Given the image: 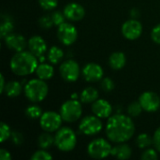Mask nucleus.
<instances>
[{"mask_svg": "<svg viewBox=\"0 0 160 160\" xmlns=\"http://www.w3.org/2000/svg\"><path fill=\"white\" fill-rule=\"evenodd\" d=\"M38 23L40 25L41 28L43 29H50L53 24L52 19V15H43L39 18L38 20Z\"/></svg>", "mask_w": 160, "mask_h": 160, "instance_id": "obj_30", "label": "nucleus"}, {"mask_svg": "<svg viewBox=\"0 0 160 160\" xmlns=\"http://www.w3.org/2000/svg\"><path fill=\"white\" fill-rule=\"evenodd\" d=\"M52 22H53V24L56 25V26H59L60 24L65 22V19H67V18H66L64 12L62 13L60 11H54L52 14Z\"/></svg>", "mask_w": 160, "mask_h": 160, "instance_id": "obj_34", "label": "nucleus"}, {"mask_svg": "<svg viewBox=\"0 0 160 160\" xmlns=\"http://www.w3.org/2000/svg\"><path fill=\"white\" fill-rule=\"evenodd\" d=\"M0 159L1 160H11L10 153L6 149H0Z\"/></svg>", "mask_w": 160, "mask_h": 160, "instance_id": "obj_39", "label": "nucleus"}, {"mask_svg": "<svg viewBox=\"0 0 160 160\" xmlns=\"http://www.w3.org/2000/svg\"><path fill=\"white\" fill-rule=\"evenodd\" d=\"M101 88L103 91L105 92H111L113 90L114 88V82L112 79H110L109 77L103 78L101 81Z\"/></svg>", "mask_w": 160, "mask_h": 160, "instance_id": "obj_35", "label": "nucleus"}, {"mask_svg": "<svg viewBox=\"0 0 160 160\" xmlns=\"http://www.w3.org/2000/svg\"><path fill=\"white\" fill-rule=\"evenodd\" d=\"M107 138L114 143H122L129 141L135 133V125L130 116L114 114L109 117L106 128Z\"/></svg>", "mask_w": 160, "mask_h": 160, "instance_id": "obj_1", "label": "nucleus"}, {"mask_svg": "<svg viewBox=\"0 0 160 160\" xmlns=\"http://www.w3.org/2000/svg\"><path fill=\"white\" fill-rule=\"evenodd\" d=\"M77 144V137L70 128H62L56 131L54 145L62 152L72 151Z\"/></svg>", "mask_w": 160, "mask_h": 160, "instance_id": "obj_4", "label": "nucleus"}, {"mask_svg": "<svg viewBox=\"0 0 160 160\" xmlns=\"http://www.w3.org/2000/svg\"><path fill=\"white\" fill-rule=\"evenodd\" d=\"M138 15H139L138 10H137V9H132V17H133V18H136Z\"/></svg>", "mask_w": 160, "mask_h": 160, "instance_id": "obj_41", "label": "nucleus"}, {"mask_svg": "<svg viewBox=\"0 0 160 160\" xmlns=\"http://www.w3.org/2000/svg\"><path fill=\"white\" fill-rule=\"evenodd\" d=\"M142 33V25L140 21L130 19L126 21L122 25V34L128 40H135L141 37Z\"/></svg>", "mask_w": 160, "mask_h": 160, "instance_id": "obj_11", "label": "nucleus"}, {"mask_svg": "<svg viewBox=\"0 0 160 160\" xmlns=\"http://www.w3.org/2000/svg\"><path fill=\"white\" fill-rule=\"evenodd\" d=\"M42 110L40 109V107L37 106V105H32V106H28L25 110V115L27 118L29 119H38L40 118V116L42 115Z\"/></svg>", "mask_w": 160, "mask_h": 160, "instance_id": "obj_27", "label": "nucleus"}, {"mask_svg": "<svg viewBox=\"0 0 160 160\" xmlns=\"http://www.w3.org/2000/svg\"><path fill=\"white\" fill-rule=\"evenodd\" d=\"M82 76L86 82H96L103 79L104 71L103 68L96 63H88L86 64L82 70Z\"/></svg>", "mask_w": 160, "mask_h": 160, "instance_id": "obj_13", "label": "nucleus"}, {"mask_svg": "<svg viewBox=\"0 0 160 160\" xmlns=\"http://www.w3.org/2000/svg\"><path fill=\"white\" fill-rule=\"evenodd\" d=\"M36 74L39 79L46 81V80H50L51 78H52L54 74V69L52 65L41 63L38 66L36 69Z\"/></svg>", "mask_w": 160, "mask_h": 160, "instance_id": "obj_20", "label": "nucleus"}, {"mask_svg": "<svg viewBox=\"0 0 160 160\" xmlns=\"http://www.w3.org/2000/svg\"><path fill=\"white\" fill-rule=\"evenodd\" d=\"M38 144L40 149H48L52 144H54V137H52L50 132H44L42 133L38 139Z\"/></svg>", "mask_w": 160, "mask_h": 160, "instance_id": "obj_24", "label": "nucleus"}, {"mask_svg": "<svg viewBox=\"0 0 160 160\" xmlns=\"http://www.w3.org/2000/svg\"><path fill=\"white\" fill-rule=\"evenodd\" d=\"M103 128L100 118L96 115H87L83 117L79 125V130L87 136H94L99 133Z\"/></svg>", "mask_w": 160, "mask_h": 160, "instance_id": "obj_8", "label": "nucleus"}, {"mask_svg": "<svg viewBox=\"0 0 160 160\" xmlns=\"http://www.w3.org/2000/svg\"><path fill=\"white\" fill-rule=\"evenodd\" d=\"M112 146L105 139L98 138L93 140L87 146L89 157L95 159H103L111 156Z\"/></svg>", "mask_w": 160, "mask_h": 160, "instance_id": "obj_6", "label": "nucleus"}, {"mask_svg": "<svg viewBox=\"0 0 160 160\" xmlns=\"http://www.w3.org/2000/svg\"><path fill=\"white\" fill-rule=\"evenodd\" d=\"M142 160H154L158 158V151L157 149H152V148H148L147 150H145L143 152V154L142 155Z\"/></svg>", "mask_w": 160, "mask_h": 160, "instance_id": "obj_33", "label": "nucleus"}, {"mask_svg": "<svg viewBox=\"0 0 160 160\" xmlns=\"http://www.w3.org/2000/svg\"><path fill=\"white\" fill-rule=\"evenodd\" d=\"M62 116L60 113L55 112H45L39 118L40 128L46 132H55L57 131L62 125Z\"/></svg>", "mask_w": 160, "mask_h": 160, "instance_id": "obj_7", "label": "nucleus"}, {"mask_svg": "<svg viewBox=\"0 0 160 160\" xmlns=\"http://www.w3.org/2000/svg\"><path fill=\"white\" fill-rule=\"evenodd\" d=\"M13 29H14L13 22L10 20H8V19H5L2 22L1 26H0V36H1V38H4L8 35L11 34Z\"/></svg>", "mask_w": 160, "mask_h": 160, "instance_id": "obj_26", "label": "nucleus"}, {"mask_svg": "<svg viewBox=\"0 0 160 160\" xmlns=\"http://www.w3.org/2000/svg\"><path fill=\"white\" fill-rule=\"evenodd\" d=\"M59 72L61 77L68 82H76L81 74V68L79 64L72 59L67 60L60 65Z\"/></svg>", "mask_w": 160, "mask_h": 160, "instance_id": "obj_9", "label": "nucleus"}, {"mask_svg": "<svg viewBox=\"0 0 160 160\" xmlns=\"http://www.w3.org/2000/svg\"><path fill=\"white\" fill-rule=\"evenodd\" d=\"M92 112L99 118H109L112 116V107L111 103L105 99H97L92 104Z\"/></svg>", "mask_w": 160, "mask_h": 160, "instance_id": "obj_16", "label": "nucleus"}, {"mask_svg": "<svg viewBox=\"0 0 160 160\" xmlns=\"http://www.w3.org/2000/svg\"><path fill=\"white\" fill-rule=\"evenodd\" d=\"M0 82H1V83H0V92H1V94H3L4 90H5V87H6V84H7L5 82V77H4L3 74L0 75Z\"/></svg>", "mask_w": 160, "mask_h": 160, "instance_id": "obj_40", "label": "nucleus"}, {"mask_svg": "<svg viewBox=\"0 0 160 160\" xmlns=\"http://www.w3.org/2000/svg\"><path fill=\"white\" fill-rule=\"evenodd\" d=\"M27 46L29 51L37 57L42 56L47 50V44L40 36H34L30 38L27 41Z\"/></svg>", "mask_w": 160, "mask_h": 160, "instance_id": "obj_17", "label": "nucleus"}, {"mask_svg": "<svg viewBox=\"0 0 160 160\" xmlns=\"http://www.w3.org/2000/svg\"><path fill=\"white\" fill-rule=\"evenodd\" d=\"M10 139H11V142H12L15 145H17V146H20V145L22 143V142H23V137H22V135L20 132H18V131H13V132H11Z\"/></svg>", "mask_w": 160, "mask_h": 160, "instance_id": "obj_36", "label": "nucleus"}, {"mask_svg": "<svg viewBox=\"0 0 160 160\" xmlns=\"http://www.w3.org/2000/svg\"><path fill=\"white\" fill-rule=\"evenodd\" d=\"M38 60L30 51L16 52L10 60V69L18 76H27L34 72L38 66Z\"/></svg>", "mask_w": 160, "mask_h": 160, "instance_id": "obj_2", "label": "nucleus"}, {"mask_svg": "<svg viewBox=\"0 0 160 160\" xmlns=\"http://www.w3.org/2000/svg\"><path fill=\"white\" fill-rule=\"evenodd\" d=\"M60 114L63 121L68 123H73L79 120L82 114V108L80 101L75 99L67 100L60 108Z\"/></svg>", "mask_w": 160, "mask_h": 160, "instance_id": "obj_5", "label": "nucleus"}, {"mask_svg": "<svg viewBox=\"0 0 160 160\" xmlns=\"http://www.w3.org/2000/svg\"><path fill=\"white\" fill-rule=\"evenodd\" d=\"M10 135H11L10 128L6 123L2 122L0 125V142H6L10 138Z\"/></svg>", "mask_w": 160, "mask_h": 160, "instance_id": "obj_29", "label": "nucleus"}, {"mask_svg": "<svg viewBox=\"0 0 160 160\" xmlns=\"http://www.w3.org/2000/svg\"><path fill=\"white\" fill-rule=\"evenodd\" d=\"M4 41L6 46L18 52H22L24 51L25 47L27 46V42L26 39L24 38V37H22V35L19 34H15V33H11L9 35H8L7 37L4 38Z\"/></svg>", "mask_w": 160, "mask_h": 160, "instance_id": "obj_15", "label": "nucleus"}, {"mask_svg": "<svg viewBox=\"0 0 160 160\" xmlns=\"http://www.w3.org/2000/svg\"><path fill=\"white\" fill-rule=\"evenodd\" d=\"M142 109L148 112H157L160 107V98L158 94L152 91H146L142 93L139 98Z\"/></svg>", "mask_w": 160, "mask_h": 160, "instance_id": "obj_12", "label": "nucleus"}, {"mask_svg": "<svg viewBox=\"0 0 160 160\" xmlns=\"http://www.w3.org/2000/svg\"><path fill=\"white\" fill-rule=\"evenodd\" d=\"M153 144L157 151L160 153V127L155 131L153 136Z\"/></svg>", "mask_w": 160, "mask_h": 160, "instance_id": "obj_38", "label": "nucleus"}, {"mask_svg": "<svg viewBox=\"0 0 160 160\" xmlns=\"http://www.w3.org/2000/svg\"><path fill=\"white\" fill-rule=\"evenodd\" d=\"M39 6L45 10L54 9L58 5V0H38Z\"/></svg>", "mask_w": 160, "mask_h": 160, "instance_id": "obj_32", "label": "nucleus"}, {"mask_svg": "<svg viewBox=\"0 0 160 160\" xmlns=\"http://www.w3.org/2000/svg\"><path fill=\"white\" fill-rule=\"evenodd\" d=\"M63 12H64L66 18L72 22L81 21L83 19V17L85 15L84 8L82 5H80L78 3H74V2L68 4L64 8Z\"/></svg>", "mask_w": 160, "mask_h": 160, "instance_id": "obj_14", "label": "nucleus"}, {"mask_svg": "<svg viewBox=\"0 0 160 160\" xmlns=\"http://www.w3.org/2000/svg\"><path fill=\"white\" fill-rule=\"evenodd\" d=\"M64 57V52L57 46H52L48 52V60L51 64H58Z\"/></svg>", "mask_w": 160, "mask_h": 160, "instance_id": "obj_23", "label": "nucleus"}, {"mask_svg": "<svg viewBox=\"0 0 160 160\" xmlns=\"http://www.w3.org/2000/svg\"><path fill=\"white\" fill-rule=\"evenodd\" d=\"M57 37L62 44L66 46H70L77 40V28L73 24L65 22L64 23L57 26Z\"/></svg>", "mask_w": 160, "mask_h": 160, "instance_id": "obj_10", "label": "nucleus"}, {"mask_svg": "<svg viewBox=\"0 0 160 160\" xmlns=\"http://www.w3.org/2000/svg\"><path fill=\"white\" fill-rule=\"evenodd\" d=\"M136 144L141 149L149 148L153 144V138L150 135H148L147 133H142L137 137Z\"/></svg>", "mask_w": 160, "mask_h": 160, "instance_id": "obj_25", "label": "nucleus"}, {"mask_svg": "<svg viewBox=\"0 0 160 160\" xmlns=\"http://www.w3.org/2000/svg\"><path fill=\"white\" fill-rule=\"evenodd\" d=\"M52 158V157L50 155V153L46 152L45 149H41V150L35 152L33 156L31 157L32 160H50Z\"/></svg>", "mask_w": 160, "mask_h": 160, "instance_id": "obj_31", "label": "nucleus"}, {"mask_svg": "<svg viewBox=\"0 0 160 160\" xmlns=\"http://www.w3.org/2000/svg\"><path fill=\"white\" fill-rule=\"evenodd\" d=\"M142 110L143 109H142V107L139 101L138 102H132L128 108V113L130 117H138L142 113Z\"/></svg>", "mask_w": 160, "mask_h": 160, "instance_id": "obj_28", "label": "nucleus"}, {"mask_svg": "<svg viewBox=\"0 0 160 160\" xmlns=\"http://www.w3.org/2000/svg\"><path fill=\"white\" fill-rule=\"evenodd\" d=\"M127 58L124 52H115L110 55L109 58V65L114 70H119L126 66Z\"/></svg>", "mask_w": 160, "mask_h": 160, "instance_id": "obj_19", "label": "nucleus"}, {"mask_svg": "<svg viewBox=\"0 0 160 160\" xmlns=\"http://www.w3.org/2000/svg\"><path fill=\"white\" fill-rule=\"evenodd\" d=\"M24 95L28 100L37 103L44 100L49 93V87L44 80L32 79L24 86Z\"/></svg>", "mask_w": 160, "mask_h": 160, "instance_id": "obj_3", "label": "nucleus"}, {"mask_svg": "<svg viewBox=\"0 0 160 160\" xmlns=\"http://www.w3.org/2000/svg\"><path fill=\"white\" fill-rule=\"evenodd\" d=\"M132 155V150L129 145L126 144L125 142L118 143L117 145L113 146L112 149L111 156L115 157L118 159H128Z\"/></svg>", "mask_w": 160, "mask_h": 160, "instance_id": "obj_18", "label": "nucleus"}, {"mask_svg": "<svg viewBox=\"0 0 160 160\" xmlns=\"http://www.w3.org/2000/svg\"><path fill=\"white\" fill-rule=\"evenodd\" d=\"M80 98L82 103H93L98 99V91L92 86L86 87L82 91Z\"/></svg>", "mask_w": 160, "mask_h": 160, "instance_id": "obj_21", "label": "nucleus"}, {"mask_svg": "<svg viewBox=\"0 0 160 160\" xmlns=\"http://www.w3.org/2000/svg\"><path fill=\"white\" fill-rule=\"evenodd\" d=\"M22 91V84L17 81H11L7 82L4 93L8 98H16L21 95Z\"/></svg>", "mask_w": 160, "mask_h": 160, "instance_id": "obj_22", "label": "nucleus"}, {"mask_svg": "<svg viewBox=\"0 0 160 160\" xmlns=\"http://www.w3.org/2000/svg\"><path fill=\"white\" fill-rule=\"evenodd\" d=\"M151 38L155 43L160 44V23L153 28L151 32Z\"/></svg>", "mask_w": 160, "mask_h": 160, "instance_id": "obj_37", "label": "nucleus"}]
</instances>
